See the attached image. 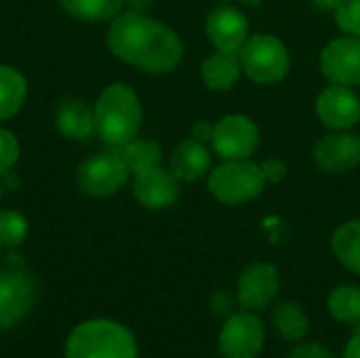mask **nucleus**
Masks as SVG:
<instances>
[{
    "instance_id": "32",
    "label": "nucleus",
    "mask_w": 360,
    "mask_h": 358,
    "mask_svg": "<svg viewBox=\"0 0 360 358\" xmlns=\"http://www.w3.org/2000/svg\"><path fill=\"white\" fill-rule=\"evenodd\" d=\"M342 358H360V329H356V333L346 344Z\"/></svg>"
},
{
    "instance_id": "35",
    "label": "nucleus",
    "mask_w": 360,
    "mask_h": 358,
    "mask_svg": "<svg viewBox=\"0 0 360 358\" xmlns=\"http://www.w3.org/2000/svg\"><path fill=\"white\" fill-rule=\"evenodd\" d=\"M245 2H247V4H257L259 0H245Z\"/></svg>"
},
{
    "instance_id": "10",
    "label": "nucleus",
    "mask_w": 360,
    "mask_h": 358,
    "mask_svg": "<svg viewBox=\"0 0 360 358\" xmlns=\"http://www.w3.org/2000/svg\"><path fill=\"white\" fill-rule=\"evenodd\" d=\"M36 304L34 279L23 270L0 272V331L17 327Z\"/></svg>"
},
{
    "instance_id": "26",
    "label": "nucleus",
    "mask_w": 360,
    "mask_h": 358,
    "mask_svg": "<svg viewBox=\"0 0 360 358\" xmlns=\"http://www.w3.org/2000/svg\"><path fill=\"white\" fill-rule=\"evenodd\" d=\"M333 13L335 23L344 34L360 38V0H340Z\"/></svg>"
},
{
    "instance_id": "19",
    "label": "nucleus",
    "mask_w": 360,
    "mask_h": 358,
    "mask_svg": "<svg viewBox=\"0 0 360 358\" xmlns=\"http://www.w3.org/2000/svg\"><path fill=\"white\" fill-rule=\"evenodd\" d=\"M272 325L285 342H302L310 331V319L297 302H278L272 312Z\"/></svg>"
},
{
    "instance_id": "31",
    "label": "nucleus",
    "mask_w": 360,
    "mask_h": 358,
    "mask_svg": "<svg viewBox=\"0 0 360 358\" xmlns=\"http://www.w3.org/2000/svg\"><path fill=\"white\" fill-rule=\"evenodd\" d=\"M192 135H194V139H198V141H211L213 124L207 122V120H198V122H194V127H192Z\"/></svg>"
},
{
    "instance_id": "27",
    "label": "nucleus",
    "mask_w": 360,
    "mask_h": 358,
    "mask_svg": "<svg viewBox=\"0 0 360 358\" xmlns=\"http://www.w3.org/2000/svg\"><path fill=\"white\" fill-rule=\"evenodd\" d=\"M19 160V141L17 137L6 131V129H0V175H6L15 162Z\"/></svg>"
},
{
    "instance_id": "22",
    "label": "nucleus",
    "mask_w": 360,
    "mask_h": 358,
    "mask_svg": "<svg viewBox=\"0 0 360 358\" xmlns=\"http://www.w3.org/2000/svg\"><path fill=\"white\" fill-rule=\"evenodd\" d=\"M331 247L338 262L360 276V219H352L340 226L333 232Z\"/></svg>"
},
{
    "instance_id": "1",
    "label": "nucleus",
    "mask_w": 360,
    "mask_h": 358,
    "mask_svg": "<svg viewBox=\"0 0 360 358\" xmlns=\"http://www.w3.org/2000/svg\"><path fill=\"white\" fill-rule=\"evenodd\" d=\"M108 46L118 59L150 74H167L184 57L181 40L171 27L133 11L112 19Z\"/></svg>"
},
{
    "instance_id": "11",
    "label": "nucleus",
    "mask_w": 360,
    "mask_h": 358,
    "mask_svg": "<svg viewBox=\"0 0 360 358\" xmlns=\"http://www.w3.org/2000/svg\"><path fill=\"white\" fill-rule=\"evenodd\" d=\"M321 72L333 84H360V38L342 36L331 40L321 53Z\"/></svg>"
},
{
    "instance_id": "6",
    "label": "nucleus",
    "mask_w": 360,
    "mask_h": 358,
    "mask_svg": "<svg viewBox=\"0 0 360 358\" xmlns=\"http://www.w3.org/2000/svg\"><path fill=\"white\" fill-rule=\"evenodd\" d=\"M266 344V327L257 312L240 310L224 319L217 350L221 358H259Z\"/></svg>"
},
{
    "instance_id": "4",
    "label": "nucleus",
    "mask_w": 360,
    "mask_h": 358,
    "mask_svg": "<svg viewBox=\"0 0 360 358\" xmlns=\"http://www.w3.org/2000/svg\"><path fill=\"white\" fill-rule=\"evenodd\" d=\"M238 57L243 72L257 84H274L283 80L291 68V57L285 42L272 34L249 36Z\"/></svg>"
},
{
    "instance_id": "5",
    "label": "nucleus",
    "mask_w": 360,
    "mask_h": 358,
    "mask_svg": "<svg viewBox=\"0 0 360 358\" xmlns=\"http://www.w3.org/2000/svg\"><path fill=\"white\" fill-rule=\"evenodd\" d=\"M266 177L259 165L247 160H226L209 175L211 194L224 205H240L264 192Z\"/></svg>"
},
{
    "instance_id": "18",
    "label": "nucleus",
    "mask_w": 360,
    "mask_h": 358,
    "mask_svg": "<svg viewBox=\"0 0 360 358\" xmlns=\"http://www.w3.org/2000/svg\"><path fill=\"white\" fill-rule=\"evenodd\" d=\"M57 129L63 137L82 141L95 133V112L78 99H68L57 108Z\"/></svg>"
},
{
    "instance_id": "13",
    "label": "nucleus",
    "mask_w": 360,
    "mask_h": 358,
    "mask_svg": "<svg viewBox=\"0 0 360 358\" xmlns=\"http://www.w3.org/2000/svg\"><path fill=\"white\" fill-rule=\"evenodd\" d=\"M316 116L333 131H348L360 120V97L352 87L331 84L316 99Z\"/></svg>"
},
{
    "instance_id": "14",
    "label": "nucleus",
    "mask_w": 360,
    "mask_h": 358,
    "mask_svg": "<svg viewBox=\"0 0 360 358\" xmlns=\"http://www.w3.org/2000/svg\"><path fill=\"white\" fill-rule=\"evenodd\" d=\"M314 162L327 173H348L360 165V137L335 131L321 137L314 146Z\"/></svg>"
},
{
    "instance_id": "24",
    "label": "nucleus",
    "mask_w": 360,
    "mask_h": 358,
    "mask_svg": "<svg viewBox=\"0 0 360 358\" xmlns=\"http://www.w3.org/2000/svg\"><path fill=\"white\" fill-rule=\"evenodd\" d=\"M327 308L338 323L360 325V287L340 285L327 298Z\"/></svg>"
},
{
    "instance_id": "8",
    "label": "nucleus",
    "mask_w": 360,
    "mask_h": 358,
    "mask_svg": "<svg viewBox=\"0 0 360 358\" xmlns=\"http://www.w3.org/2000/svg\"><path fill=\"white\" fill-rule=\"evenodd\" d=\"M129 175L118 150L101 152L78 167V186L89 196H110L127 184Z\"/></svg>"
},
{
    "instance_id": "20",
    "label": "nucleus",
    "mask_w": 360,
    "mask_h": 358,
    "mask_svg": "<svg viewBox=\"0 0 360 358\" xmlns=\"http://www.w3.org/2000/svg\"><path fill=\"white\" fill-rule=\"evenodd\" d=\"M116 150H118L122 162L127 165L129 173H133V175H139V173L150 171L154 167H160V160H162L160 146L156 141H150V139L135 137Z\"/></svg>"
},
{
    "instance_id": "15",
    "label": "nucleus",
    "mask_w": 360,
    "mask_h": 358,
    "mask_svg": "<svg viewBox=\"0 0 360 358\" xmlns=\"http://www.w3.org/2000/svg\"><path fill=\"white\" fill-rule=\"evenodd\" d=\"M133 192H135V198L146 209L160 211V209L175 205V200L179 198V179L171 171L154 167L150 171L135 175Z\"/></svg>"
},
{
    "instance_id": "2",
    "label": "nucleus",
    "mask_w": 360,
    "mask_h": 358,
    "mask_svg": "<svg viewBox=\"0 0 360 358\" xmlns=\"http://www.w3.org/2000/svg\"><path fill=\"white\" fill-rule=\"evenodd\" d=\"M95 133L112 148L135 139L141 127V103L137 93L122 82L110 84L97 99Z\"/></svg>"
},
{
    "instance_id": "17",
    "label": "nucleus",
    "mask_w": 360,
    "mask_h": 358,
    "mask_svg": "<svg viewBox=\"0 0 360 358\" xmlns=\"http://www.w3.org/2000/svg\"><path fill=\"white\" fill-rule=\"evenodd\" d=\"M240 72H243L240 57L236 53H226V51H215L200 65L202 82L211 91H219V93L230 91L238 82Z\"/></svg>"
},
{
    "instance_id": "29",
    "label": "nucleus",
    "mask_w": 360,
    "mask_h": 358,
    "mask_svg": "<svg viewBox=\"0 0 360 358\" xmlns=\"http://www.w3.org/2000/svg\"><path fill=\"white\" fill-rule=\"evenodd\" d=\"M234 295H230V293H217L215 298H213V312L217 314V317H224V319H228L230 314H234V306L238 304V300H232Z\"/></svg>"
},
{
    "instance_id": "7",
    "label": "nucleus",
    "mask_w": 360,
    "mask_h": 358,
    "mask_svg": "<svg viewBox=\"0 0 360 358\" xmlns=\"http://www.w3.org/2000/svg\"><path fill=\"white\" fill-rule=\"evenodd\" d=\"M211 146L224 160H247L259 146V131L243 114H228L213 124Z\"/></svg>"
},
{
    "instance_id": "9",
    "label": "nucleus",
    "mask_w": 360,
    "mask_h": 358,
    "mask_svg": "<svg viewBox=\"0 0 360 358\" xmlns=\"http://www.w3.org/2000/svg\"><path fill=\"white\" fill-rule=\"evenodd\" d=\"M281 291V274L270 262L249 264L236 283V300L243 310L262 312L276 300Z\"/></svg>"
},
{
    "instance_id": "33",
    "label": "nucleus",
    "mask_w": 360,
    "mask_h": 358,
    "mask_svg": "<svg viewBox=\"0 0 360 358\" xmlns=\"http://www.w3.org/2000/svg\"><path fill=\"white\" fill-rule=\"evenodd\" d=\"M154 0H124V6L133 13H146Z\"/></svg>"
},
{
    "instance_id": "16",
    "label": "nucleus",
    "mask_w": 360,
    "mask_h": 358,
    "mask_svg": "<svg viewBox=\"0 0 360 358\" xmlns=\"http://www.w3.org/2000/svg\"><path fill=\"white\" fill-rule=\"evenodd\" d=\"M211 169V152L205 141L186 139L171 154V173L179 181H196Z\"/></svg>"
},
{
    "instance_id": "23",
    "label": "nucleus",
    "mask_w": 360,
    "mask_h": 358,
    "mask_svg": "<svg viewBox=\"0 0 360 358\" xmlns=\"http://www.w3.org/2000/svg\"><path fill=\"white\" fill-rule=\"evenodd\" d=\"M59 4L74 19L99 23V21H112L116 15H120L124 0H59Z\"/></svg>"
},
{
    "instance_id": "25",
    "label": "nucleus",
    "mask_w": 360,
    "mask_h": 358,
    "mask_svg": "<svg viewBox=\"0 0 360 358\" xmlns=\"http://www.w3.org/2000/svg\"><path fill=\"white\" fill-rule=\"evenodd\" d=\"M27 219L11 209L0 211V247L4 249H15L27 238Z\"/></svg>"
},
{
    "instance_id": "36",
    "label": "nucleus",
    "mask_w": 360,
    "mask_h": 358,
    "mask_svg": "<svg viewBox=\"0 0 360 358\" xmlns=\"http://www.w3.org/2000/svg\"><path fill=\"white\" fill-rule=\"evenodd\" d=\"M0 196H2V188H0Z\"/></svg>"
},
{
    "instance_id": "28",
    "label": "nucleus",
    "mask_w": 360,
    "mask_h": 358,
    "mask_svg": "<svg viewBox=\"0 0 360 358\" xmlns=\"http://www.w3.org/2000/svg\"><path fill=\"white\" fill-rule=\"evenodd\" d=\"M287 358H335V354L319 342H304V344H297L287 354Z\"/></svg>"
},
{
    "instance_id": "30",
    "label": "nucleus",
    "mask_w": 360,
    "mask_h": 358,
    "mask_svg": "<svg viewBox=\"0 0 360 358\" xmlns=\"http://www.w3.org/2000/svg\"><path fill=\"white\" fill-rule=\"evenodd\" d=\"M264 171L266 181H281L287 175V167L283 160H266L264 165H259Z\"/></svg>"
},
{
    "instance_id": "3",
    "label": "nucleus",
    "mask_w": 360,
    "mask_h": 358,
    "mask_svg": "<svg viewBox=\"0 0 360 358\" xmlns=\"http://www.w3.org/2000/svg\"><path fill=\"white\" fill-rule=\"evenodd\" d=\"M135 335L120 323L91 319L72 329L65 340V358H137Z\"/></svg>"
},
{
    "instance_id": "12",
    "label": "nucleus",
    "mask_w": 360,
    "mask_h": 358,
    "mask_svg": "<svg viewBox=\"0 0 360 358\" xmlns=\"http://www.w3.org/2000/svg\"><path fill=\"white\" fill-rule=\"evenodd\" d=\"M205 32L217 51L238 55L249 40V21L243 11L230 4H221L207 15Z\"/></svg>"
},
{
    "instance_id": "21",
    "label": "nucleus",
    "mask_w": 360,
    "mask_h": 358,
    "mask_svg": "<svg viewBox=\"0 0 360 358\" xmlns=\"http://www.w3.org/2000/svg\"><path fill=\"white\" fill-rule=\"evenodd\" d=\"M27 95V82L23 74L11 65H0V120L15 116Z\"/></svg>"
},
{
    "instance_id": "37",
    "label": "nucleus",
    "mask_w": 360,
    "mask_h": 358,
    "mask_svg": "<svg viewBox=\"0 0 360 358\" xmlns=\"http://www.w3.org/2000/svg\"><path fill=\"white\" fill-rule=\"evenodd\" d=\"M359 329H360V325H359Z\"/></svg>"
},
{
    "instance_id": "34",
    "label": "nucleus",
    "mask_w": 360,
    "mask_h": 358,
    "mask_svg": "<svg viewBox=\"0 0 360 358\" xmlns=\"http://www.w3.org/2000/svg\"><path fill=\"white\" fill-rule=\"evenodd\" d=\"M314 4L323 11H335V6L340 4V0H314Z\"/></svg>"
}]
</instances>
